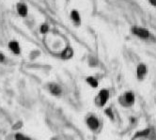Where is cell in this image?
Segmentation results:
<instances>
[{"label": "cell", "instance_id": "cell-13", "mask_svg": "<svg viewBox=\"0 0 156 140\" xmlns=\"http://www.w3.org/2000/svg\"><path fill=\"white\" fill-rule=\"evenodd\" d=\"M48 29H49V27H48V25H43L41 27V33H43V34L47 33V32H48Z\"/></svg>", "mask_w": 156, "mask_h": 140}, {"label": "cell", "instance_id": "cell-2", "mask_svg": "<svg viewBox=\"0 0 156 140\" xmlns=\"http://www.w3.org/2000/svg\"><path fill=\"white\" fill-rule=\"evenodd\" d=\"M108 98H109V92H108V90L102 89V90L100 91V93H99V95H98L99 105L101 106L105 105L107 101H108Z\"/></svg>", "mask_w": 156, "mask_h": 140}, {"label": "cell", "instance_id": "cell-9", "mask_svg": "<svg viewBox=\"0 0 156 140\" xmlns=\"http://www.w3.org/2000/svg\"><path fill=\"white\" fill-rule=\"evenodd\" d=\"M73 52L71 48H66V49L62 52V54H61V57L65 58V59H68V58H71L73 57Z\"/></svg>", "mask_w": 156, "mask_h": 140}, {"label": "cell", "instance_id": "cell-16", "mask_svg": "<svg viewBox=\"0 0 156 140\" xmlns=\"http://www.w3.org/2000/svg\"><path fill=\"white\" fill-rule=\"evenodd\" d=\"M4 59H5V57L3 56L2 54H0V61H3V60H4Z\"/></svg>", "mask_w": 156, "mask_h": 140}, {"label": "cell", "instance_id": "cell-11", "mask_svg": "<svg viewBox=\"0 0 156 140\" xmlns=\"http://www.w3.org/2000/svg\"><path fill=\"white\" fill-rule=\"evenodd\" d=\"M87 82L89 83L90 86H91L92 87H98V81H97L95 78L90 76V77H87Z\"/></svg>", "mask_w": 156, "mask_h": 140}, {"label": "cell", "instance_id": "cell-12", "mask_svg": "<svg viewBox=\"0 0 156 140\" xmlns=\"http://www.w3.org/2000/svg\"><path fill=\"white\" fill-rule=\"evenodd\" d=\"M15 140H31V139L27 137V136L22 135V133H17V135H15Z\"/></svg>", "mask_w": 156, "mask_h": 140}, {"label": "cell", "instance_id": "cell-10", "mask_svg": "<svg viewBox=\"0 0 156 140\" xmlns=\"http://www.w3.org/2000/svg\"><path fill=\"white\" fill-rule=\"evenodd\" d=\"M71 19H73V21L74 23H76V24H79V23H80V16H79V13H78V11H71Z\"/></svg>", "mask_w": 156, "mask_h": 140}, {"label": "cell", "instance_id": "cell-15", "mask_svg": "<svg viewBox=\"0 0 156 140\" xmlns=\"http://www.w3.org/2000/svg\"><path fill=\"white\" fill-rule=\"evenodd\" d=\"M149 3H151V5H153V6H156V0H149Z\"/></svg>", "mask_w": 156, "mask_h": 140}, {"label": "cell", "instance_id": "cell-4", "mask_svg": "<svg viewBox=\"0 0 156 140\" xmlns=\"http://www.w3.org/2000/svg\"><path fill=\"white\" fill-rule=\"evenodd\" d=\"M147 73V68L144 64H139L137 69H136V75H137L138 79H143L144 76Z\"/></svg>", "mask_w": 156, "mask_h": 140}, {"label": "cell", "instance_id": "cell-8", "mask_svg": "<svg viewBox=\"0 0 156 140\" xmlns=\"http://www.w3.org/2000/svg\"><path fill=\"white\" fill-rule=\"evenodd\" d=\"M124 100H125V102H126L127 105H133V103H135V96H134V94H133L132 92L126 93L125 96H124Z\"/></svg>", "mask_w": 156, "mask_h": 140}, {"label": "cell", "instance_id": "cell-5", "mask_svg": "<svg viewBox=\"0 0 156 140\" xmlns=\"http://www.w3.org/2000/svg\"><path fill=\"white\" fill-rule=\"evenodd\" d=\"M49 90L50 92L55 96H58L61 94V89L60 87L57 84H51L49 86Z\"/></svg>", "mask_w": 156, "mask_h": 140}, {"label": "cell", "instance_id": "cell-1", "mask_svg": "<svg viewBox=\"0 0 156 140\" xmlns=\"http://www.w3.org/2000/svg\"><path fill=\"white\" fill-rule=\"evenodd\" d=\"M133 34L137 36V37L141 39H148L149 37V32L148 31V29H146L144 27H135L132 28Z\"/></svg>", "mask_w": 156, "mask_h": 140}, {"label": "cell", "instance_id": "cell-14", "mask_svg": "<svg viewBox=\"0 0 156 140\" xmlns=\"http://www.w3.org/2000/svg\"><path fill=\"white\" fill-rule=\"evenodd\" d=\"M105 113H106V115H108V116H109L111 119H113V118H114V117H113V114H112L111 110H110V109H107V110H105Z\"/></svg>", "mask_w": 156, "mask_h": 140}, {"label": "cell", "instance_id": "cell-7", "mask_svg": "<svg viewBox=\"0 0 156 140\" xmlns=\"http://www.w3.org/2000/svg\"><path fill=\"white\" fill-rule=\"evenodd\" d=\"M17 11L21 16H25L27 14V7L25 4H18L17 5Z\"/></svg>", "mask_w": 156, "mask_h": 140}, {"label": "cell", "instance_id": "cell-3", "mask_svg": "<svg viewBox=\"0 0 156 140\" xmlns=\"http://www.w3.org/2000/svg\"><path fill=\"white\" fill-rule=\"evenodd\" d=\"M87 126L89 127L90 129L92 130H96L99 128V120L97 119L95 117H89V119H87Z\"/></svg>", "mask_w": 156, "mask_h": 140}, {"label": "cell", "instance_id": "cell-6", "mask_svg": "<svg viewBox=\"0 0 156 140\" xmlns=\"http://www.w3.org/2000/svg\"><path fill=\"white\" fill-rule=\"evenodd\" d=\"M9 48L11 49V51L14 54H19L20 53V46L17 41H12L9 43Z\"/></svg>", "mask_w": 156, "mask_h": 140}]
</instances>
